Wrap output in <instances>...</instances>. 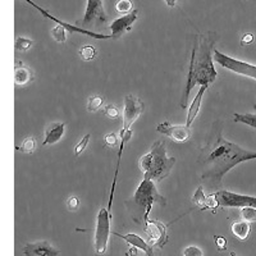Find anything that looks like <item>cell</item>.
I'll return each instance as SVG.
<instances>
[{"mask_svg":"<svg viewBox=\"0 0 256 256\" xmlns=\"http://www.w3.org/2000/svg\"><path fill=\"white\" fill-rule=\"evenodd\" d=\"M90 137H91L90 134H84V136L82 137L81 140H80V142L77 144L76 146H74V155H76V156H78V155H81L82 152H84V148H88V141H90Z\"/></svg>","mask_w":256,"mask_h":256,"instance_id":"83f0119b","label":"cell"},{"mask_svg":"<svg viewBox=\"0 0 256 256\" xmlns=\"http://www.w3.org/2000/svg\"><path fill=\"white\" fill-rule=\"evenodd\" d=\"M105 22H106V14L104 12L102 0H88L84 18L77 20L76 26L84 28V27H95L99 24H104Z\"/></svg>","mask_w":256,"mask_h":256,"instance_id":"ba28073f","label":"cell"},{"mask_svg":"<svg viewBox=\"0 0 256 256\" xmlns=\"http://www.w3.org/2000/svg\"><path fill=\"white\" fill-rule=\"evenodd\" d=\"M206 90H208V86H200V90L198 91V95L195 96V99H194V102H192L191 106L188 108V113H187V120H186L187 127H190V126L194 123L196 116L198 114L201 102H202V98H204V94Z\"/></svg>","mask_w":256,"mask_h":256,"instance_id":"2e32d148","label":"cell"},{"mask_svg":"<svg viewBox=\"0 0 256 256\" xmlns=\"http://www.w3.org/2000/svg\"><path fill=\"white\" fill-rule=\"evenodd\" d=\"M138 12L134 9V12L128 13V14H123L122 17L116 18V20H113L110 24V36L113 40L120 38V36H123V34L132 28L134 24L136 22L137 17H138Z\"/></svg>","mask_w":256,"mask_h":256,"instance_id":"8fae6325","label":"cell"},{"mask_svg":"<svg viewBox=\"0 0 256 256\" xmlns=\"http://www.w3.org/2000/svg\"><path fill=\"white\" fill-rule=\"evenodd\" d=\"M67 206L70 210H77L80 208V200L76 196H70L67 200Z\"/></svg>","mask_w":256,"mask_h":256,"instance_id":"1f68e13d","label":"cell"},{"mask_svg":"<svg viewBox=\"0 0 256 256\" xmlns=\"http://www.w3.org/2000/svg\"><path fill=\"white\" fill-rule=\"evenodd\" d=\"M214 241H216V248L219 251H224L227 248V240L222 236H214Z\"/></svg>","mask_w":256,"mask_h":256,"instance_id":"d6a6232c","label":"cell"},{"mask_svg":"<svg viewBox=\"0 0 256 256\" xmlns=\"http://www.w3.org/2000/svg\"><path fill=\"white\" fill-rule=\"evenodd\" d=\"M230 255H232V256H234V254H233V252H232V254H230Z\"/></svg>","mask_w":256,"mask_h":256,"instance_id":"d590c367","label":"cell"},{"mask_svg":"<svg viewBox=\"0 0 256 256\" xmlns=\"http://www.w3.org/2000/svg\"><path fill=\"white\" fill-rule=\"evenodd\" d=\"M32 81V72L27 67L14 68V84L17 86H26Z\"/></svg>","mask_w":256,"mask_h":256,"instance_id":"ac0fdd59","label":"cell"},{"mask_svg":"<svg viewBox=\"0 0 256 256\" xmlns=\"http://www.w3.org/2000/svg\"><path fill=\"white\" fill-rule=\"evenodd\" d=\"M104 142L108 148H114V146L118 144V138H116V134L110 132V134H106L104 136Z\"/></svg>","mask_w":256,"mask_h":256,"instance_id":"f546056e","label":"cell"},{"mask_svg":"<svg viewBox=\"0 0 256 256\" xmlns=\"http://www.w3.org/2000/svg\"><path fill=\"white\" fill-rule=\"evenodd\" d=\"M64 131H66V123L63 122H56L52 123L49 127L45 130V138L42 141V145H54L58 141L62 140Z\"/></svg>","mask_w":256,"mask_h":256,"instance_id":"5bb4252c","label":"cell"},{"mask_svg":"<svg viewBox=\"0 0 256 256\" xmlns=\"http://www.w3.org/2000/svg\"><path fill=\"white\" fill-rule=\"evenodd\" d=\"M241 216L244 220L248 222V223H255L256 222V209L255 208H241Z\"/></svg>","mask_w":256,"mask_h":256,"instance_id":"d4e9b609","label":"cell"},{"mask_svg":"<svg viewBox=\"0 0 256 256\" xmlns=\"http://www.w3.org/2000/svg\"><path fill=\"white\" fill-rule=\"evenodd\" d=\"M212 54H214V59H216V63L223 68H226V70L236 73V74H241V76L256 80V66H254V64L226 56V54H223V52L216 49L214 50Z\"/></svg>","mask_w":256,"mask_h":256,"instance_id":"8992f818","label":"cell"},{"mask_svg":"<svg viewBox=\"0 0 256 256\" xmlns=\"http://www.w3.org/2000/svg\"><path fill=\"white\" fill-rule=\"evenodd\" d=\"M32 40H30V38H16V50L17 52H27L28 49H31L32 46Z\"/></svg>","mask_w":256,"mask_h":256,"instance_id":"484cf974","label":"cell"},{"mask_svg":"<svg viewBox=\"0 0 256 256\" xmlns=\"http://www.w3.org/2000/svg\"><path fill=\"white\" fill-rule=\"evenodd\" d=\"M102 102H104V98H102V96H99V95L91 96L88 102V112L99 110V109L102 108Z\"/></svg>","mask_w":256,"mask_h":256,"instance_id":"cb8c5ba5","label":"cell"},{"mask_svg":"<svg viewBox=\"0 0 256 256\" xmlns=\"http://www.w3.org/2000/svg\"><path fill=\"white\" fill-rule=\"evenodd\" d=\"M184 256H202V251L198 246H188L184 248Z\"/></svg>","mask_w":256,"mask_h":256,"instance_id":"4dcf8cb0","label":"cell"},{"mask_svg":"<svg viewBox=\"0 0 256 256\" xmlns=\"http://www.w3.org/2000/svg\"><path fill=\"white\" fill-rule=\"evenodd\" d=\"M176 164L174 158L166 156V141H156L152 144L150 152L140 159V168L144 173V180L160 182L166 178Z\"/></svg>","mask_w":256,"mask_h":256,"instance_id":"277c9868","label":"cell"},{"mask_svg":"<svg viewBox=\"0 0 256 256\" xmlns=\"http://www.w3.org/2000/svg\"><path fill=\"white\" fill-rule=\"evenodd\" d=\"M156 131L160 132V134H166V136H169L174 141H178V142H184V141L188 140L190 136H191L190 127H187V126L172 124V123L169 122H164L158 124Z\"/></svg>","mask_w":256,"mask_h":256,"instance_id":"30bf717a","label":"cell"},{"mask_svg":"<svg viewBox=\"0 0 256 256\" xmlns=\"http://www.w3.org/2000/svg\"><path fill=\"white\" fill-rule=\"evenodd\" d=\"M166 4H168V6H170V8H174L176 4H177V0H164Z\"/></svg>","mask_w":256,"mask_h":256,"instance_id":"e575fe53","label":"cell"},{"mask_svg":"<svg viewBox=\"0 0 256 256\" xmlns=\"http://www.w3.org/2000/svg\"><path fill=\"white\" fill-rule=\"evenodd\" d=\"M110 210L106 208H102L96 218V230H95V251L99 255H104L108 248L109 236H110Z\"/></svg>","mask_w":256,"mask_h":256,"instance_id":"5b68a950","label":"cell"},{"mask_svg":"<svg viewBox=\"0 0 256 256\" xmlns=\"http://www.w3.org/2000/svg\"><path fill=\"white\" fill-rule=\"evenodd\" d=\"M206 154L201 155L198 166H201V180L209 191L218 190L224 176L238 164L256 159V152H250L237 144L226 140L220 131L216 132L212 142L204 148Z\"/></svg>","mask_w":256,"mask_h":256,"instance_id":"6da1fadb","label":"cell"},{"mask_svg":"<svg viewBox=\"0 0 256 256\" xmlns=\"http://www.w3.org/2000/svg\"><path fill=\"white\" fill-rule=\"evenodd\" d=\"M212 198L216 200V206L222 208H255L256 209V198L255 196L241 195L236 192H230L227 190H220L212 194Z\"/></svg>","mask_w":256,"mask_h":256,"instance_id":"52a82bcc","label":"cell"},{"mask_svg":"<svg viewBox=\"0 0 256 256\" xmlns=\"http://www.w3.org/2000/svg\"><path fill=\"white\" fill-rule=\"evenodd\" d=\"M52 38L56 41V42H66L67 40V32H66V27L59 24V26H56L52 30Z\"/></svg>","mask_w":256,"mask_h":256,"instance_id":"7402d4cb","label":"cell"},{"mask_svg":"<svg viewBox=\"0 0 256 256\" xmlns=\"http://www.w3.org/2000/svg\"><path fill=\"white\" fill-rule=\"evenodd\" d=\"M78 54H80V56L84 59V60L88 62V60H92V59H95L96 50H95V48L91 46V45H86V46H82V49H80Z\"/></svg>","mask_w":256,"mask_h":256,"instance_id":"603a6c76","label":"cell"},{"mask_svg":"<svg viewBox=\"0 0 256 256\" xmlns=\"http://www.w3.org/2000/svg\"><path fill=\"white\" fill-rule=\"evenodd\" d=\"M155 204L166 206V198L158 192L154 180H142L134 191V196L126 202V206L128 208L134 220L142 222L144 226H146L150 222L148 214Z\"/></svg>","mask_w":256,"mask_h":256,"instance_id":"3957f363","label":"cell"},{"mask_svg":"<svg viewBox=\"0 0 256 256\" xmlns=\"http://www.w3.org/2000/svg\"><path fill=\"white\" fill-rule=\"evenodd\" d=\"M104 114L108 116V118L116 120V118L120 116V110H118V108L114 106V105H106L104 108Z\"/></svg>","mask_w":256,"mask_h":256,"instance_id":"f1b7e54d","label":"cell"},{"mask_svg":"<svg viewBox=\"0 0 256 256\" xmlns=\"http://www.w3.org/2000/svg\"><path fill=\"white\" fill-rule=\"evenodd\" d=\"M254 41V35L252 34H244L241 38V45L242 46H246V45L252 44Z\"/></svg>","mask_w":256,"mask_h":256,"instance_id":"836d02e7","label":"cell"},{"mask_svg":"<svg viewBox=\"0 0 256 256\" xmlns=\"http://www.w3.org/2000/svg\"><path fill=\"white\" fill-rule=\"evenodd\" d=\"M145 232L148 233V240H150L152 244H159L160 248H163L166 240H168L166 226L156 220L148 222L145 226Z\"/></svg>","mask_w":256,"mask_h":256,"instance_id":"7c38bea8","label":"cell"},{"mask_svg":"<svg viewBox=\"0 0 256 256\" xmlns=\"http://www.w3.org/2000/svg\"><path fill=\"white\" fill-rule=\"evenodd\" d=\"M22 250L26 256H58L59 254V251L52 248L48 241L27 244H24Z\"/></svg>","mask_w":256,"mask_h":256,"instance_id":"4fadbf2b","label":"cell"},{"mask_svg":"<svg viewBox=\"0 0 256 256\" xmlns=\"http://www.w3.org/2000/svg\"><path fill=\"white\" fill-rule=\"evenodd\" d=\"M250 223L246 220L242 222H236V223L232 224V233L240 241H244L248 238V234H250Z\"/></svg>","mask_w":256,"mask_h":256,"instance_id":"d6986e66","label":"cell"},{"mask_svg":"<svg viewBox=\"0 0 256 256\" xmlns=\"http://www.w3.org/2000/svg\"><path fill=\"white\" fill-rule=\"evenodd\" d=\"M145 105L138 98L127 95L124 98V110H123V130L130 131L136 120L144 112Z\"/></svg>","mask_w":256,"mask_h":256,"instance_id":"9c48e42d","label":"cell"},{"mask_svg":"<svg viewBox=\"0 0 256 256\" xmlns=\"http://www.w3.org/2000/svg\"><path fill=\"white\" fill-rule=\"evenodd\" d=\"M254 109H255V113H246V114H240L234 113L233 114V118H234V122L244 123L246 126H250V127L255 128L256 130V104L254 105Z\"/></svg>","mask_w":256,"mask_h":256,"instance_id":"ffe728a7","label":"cell"},{"mask_svg":"<svg viewBox=\"0 0 256 256\" xmlns=\"http://www.w3.org/2000/svg\"><path fill=\"white\" fill-rule=\"evenodd\" d=\"M35 148H36L35 138H34V137H30V136L26 137V138H24V141H22L20 146H17V150L24 152V154H34Z\"/></svg>","mask_w":256,"mask_h":256,"instance_id":"44dd1931","label":"cell"},{"mask_svg":"<svg viewBox=\"0 0 256 256\" xmlns=\"http://www.w3.org/2000/svg\"><path fill=\"white\" fill-rule=\"evenodd\" d=\"M116 8L118 10V13H120V14H128V13H131L132 8H134V4H132L131 0H120L116 4Z\"/></svg>","mask_w":256,"mask_h":256,"instance_id":"4316f807","label":"cell"},{"mask_svg":"<svg viewBox=\"0 0 256 256\" xmlns=\"http://www.w3.org/2000/svg\"><path fill=\"white\" fill-rule=\"evenodd\" d=\"M192 201L200 208L201 210H205V209H214L216 208V200L212 198V196H209L206 198L204 194V187L202 186H198V190H196L195 195L192 198Z\"/></svg>","mask_w":256,"mask_h":256,"instance_id":"e0dca14e","label":"cell"},{"mask_svg":"<svg viewBox=\"0 0 256 256\" xmlns=\"http://www.w3.org/2000/svg\"><path fill=\"white\" fill-rule=\"evenodd\" d=\"M214 44H216V38L212 32L208 35L195 36L191 59H190L186 88L180 99V108H187L188 96L195 86H209L218 77V73L212 63L214 56H212Z\"/></svg>","mask_w":256,"mask_h":256,"instance_id":"7a4b0ae2","label":"cell"},{"mask_svg":"<svg viewBox=\"0 0 256 256\" xmlns=\"http://www.w3.org/2000/svg\"><path fill=\"white\" fill-rule=\"evenodd\" d=\"M116 236L120 237L122 240H124L128 244H131L132 248H140L146 254V256H155L154 250H152V244H148L146 241H144L140 236H137L134 233H127V234H120V233H114Z\"/></svg>","mask_w":256,"mask_h":256,"instance_id":"9a60e30c","label":"cell"}]
</instances>
